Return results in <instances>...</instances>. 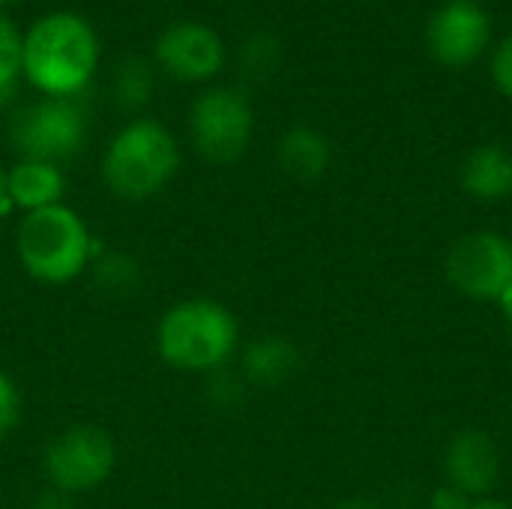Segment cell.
Segmentation results:
<instances>
[{
  "mask_svg": "<svg viewBox=\"0 0 512 509\" xmlns=\"http://www.w3.org/2000/svg\"><path fill=\"white\" fill-rule=\"evenodd\" d=\"M102 57L96 27L69 9L45 12L21 33V75L42 96H84Z\"/></svg>",
  "mask_w": 512,
  "mask_h": 509,
  "instance_id": "6da1fadb",
  "label": "cell"
},
{
  "mask_svg": "<svg viewBox=\"0 0 512 509\" xmlns=\"http://www.w3.org/2000/svg\"><path fill=\"white\" fill-rule=\"evenodd\" d=\"M237 348V315L219 300H183L171 306L156 327V351L162 363L177 372H219Z\"/></svg>",
  "mask_w": 512,
  "mask_h": 509,
  "instance_id": "7a4b0ae2",
  "label": "cell"
},
{
  "mask_svg": "<svg viewBox=\"0 0 512 509\" xmlns=\"http://www.w3.org/2000/svg\"><path fill=\"white\" fill-rule=\"evenodd\" d=\"M180 168L177 138L153 117L129 120L105 147L102 180L123 201L159 195Z\"/></svg>",
  "mask_w": 512,
  "mask_h": 509,
  "instance_id": "3957f363",
  "label": "cell"
},
{
  "mask_svg": "<svg viewBox=\"0 0 512 509\" xmlns=\"http://www.w3.org/2000/svg\"><path fill=\"white\" fill-rule=\"evenodd\" d=\"M15 252L30 279L42 285H66L87 270L93 237L72 207L54 204L24 213L15 231Z\"/></svg>",
  "mask_w": 512,
  "mask_h": 509,
  "instance_id": "277c9868",
  "label": "cell"
},
{
  "mask_svg": "<svg viewBox=\"0 0 512 509\" xmlns=\"http://www.w3.org/2000/svg\"><path fill=\"white\" fill-rule=\"evenodd\" d=\"M90 114L84 96H42L18 108L9 120V141L21 159L60 165L84 150Z\"/></svg>",
  "mask_w": 512,
  "mask_h": 509,
  "instance_id": "5b68a950",
  "label": "cell"
},
{
  "mask_svg": "<svg viewBox=\"0 0 512 509\" xmlns=\"http://www.w3.org/2000/svg\"><path fill=\"white\" fill-rule=\"evenodd\" d=\"M255 114L243 90L207 87L189 108V132L195 150L213 165L237 162L252 141Z\"/></svg>",
  "mask_w": 512,
  "mask_h": 509,
  "instance_id": "8992f818",
  "label": "cell"
},
{
  "mask_svg": "<svg viewBox=\"0 0 512 509\" xmlns=\"http://www.w3.org/2000/svg\"><path fill=\"white\" fill-rule=\"evenodd\" d=\"M117 465V444L99 426H72L60 432L42 456L45 477L63 495L99 489Z\"/></svg>",
  "mask_w": 512,
  "mask_h": 509,
  "instance_id": "52a82bcc",
  "label": "cell"
},
{
  "mask_svg": "<svg viewBox=\"0 0 512 509\" xmlns=\"http://www.w3.org/2000/svg\"><path fill=\"white\" fill-rule=\"evenodd\" d=\"M450 285L480 303H498L512 288V240L501 231H471L447 255Z\"/></svg>",
  "mask_w": 512,
  "mask_h": 509,
  "instance_id": "ba28073f",
  "label": "cell"
},
{
  "mask_svg": "<svg viewBox=\"0 0 512 509\" xmlns=\"http://www.w3.org/2000/svg\"><path fill=\"white\" fill-rule=\"evenodd\" d=\"M492 18L477 0H447L426 24V48L447 69L477 63L492 45Z\"/></svg>",
  "mask_w": 512,
  "mask_h": 509,
  "instance_id": "9c48e42d",
  "label": "cell"
},
{
  "mask_svg": "<svg viewBox=\"0 0 512 509\" xmlns=\"http://www.w3.org/2000/svg\"><path fill=\"white\" fill-rule=\"evenodd\" d=\"M228 51L222 36L201 21L168 24L153 45V66H159L174 81L204 84L225 69Z\"/></svg>",
  "mask_w": 512,
  "mask_h": 509,
  "instance_id": "30bf717a",
  "label": "cell"
},
{
  "mask_svg": "<svg viewBox=\"0 0 512 509\" xmlns=\"http://www.w3.org/2000/svg\"><path fill=\"white\" fill-rule=\"evenodd\" d=\"M447 483L471 498H486L501 480V450L483 429H462L444 453Z\"/></svg>",
  "mask_w": 512,
  "mask_h": 509,
  "instance_id": "8fae6325",
  "label": "cell"
},
{
  "mask_svg": "<svg viewBox=\"0 0 512 509\" xmlns=\"http://www.w3.org/2000/svg\"><path fill=\"white\" fill-rule=\"evenodd\" d=\"M459 183L474 201H507L512 198V153L501 144L474 147L459 168Z\"/></svg>",
  "mask_w": 512,
  "mask_h": 509,
  "instance_id": "7c38bea8",
  "label": "cell"
},
{
  "mask_svg": "<svg viewBox=\"0 0 512 509\" xmlns=\"http://www.w3.org/2000/svg\"><path fill=\"white\" fill-rule=\"evenodd\" d=\"M63 192H66V177H63L60 165L36 162V159H18L6 171L9 204L21 207L24 213L63 204Z\"/></svg>",
  "mask_w": 512,
  "mask_h": 509,
  "instance_id": "4fadbf2b",
  "label": "cell"
},
{
  "mask_svg": "<svg viewBox=\"0 0 512 509\" xmlns=\"http://www.w3.org/2000/svg\"><path fill=\"white\" fill-rule=\"evenodd\" d=\"M276 159L288 177L309 183V180H318L330 171L333 147H330L324 132L300 123V126H291L282 132V138L276 144Z\"/></svg>",
  "mask_w": 512,
  "mask_h": 509,
  "instance_id": "5bb4252c",
  "label": "cell"
},
{
  "mask_svg": "<svg viewBox=\"0 0 512 509\" xmlns=\"http://www.w3.org/2000/svg\"><path fill=\"white\" fill-rule=\"evenodd\" d=\"M300 369V351L285 336H258L243 348V378L255 387H282Z\"/></svg>",
  "mask_w": 512,
  "mask_h": 509,
  "instance_id": "9a60e30c",
  "label": "cell"
},
{
  "mask_svg": "<svg viewBox=\"0 0 512 509\" xmlns=\"http://www.w3.org/2000/svg\"><path fill=\"white\" fill-rule=\"evenodd\" d=\"M153 90H156L153 60H147L141 54H126L114 63L111 78H108V96L120 111H126V114L141 111L153 99Z\"/></svg>",
  "mask_w": 512,
  "mask_h": 509,
  "instance_id": "2e32d148",
  "label": "cell"
},
{
  "mask_svg": "<svg viewBox=\"0 0 512 509\" xmlns=\"http://www.w3.org/2000/svg\"><path fill=\"white\" fill-rule=\"evenodd\" d=\"M279 60H282V45L273 33L264 30L243 36L237 48V69L249 81H267L279 69Z\"/></svg>",
  "mask_w": 512,
  "mask_h": 509,
  "instance_id": "e0dca14e",
  "label": "cell"
},
{
  "mask_svg": "<svg viewBox=\"0 0 512 509\" xmlns=\"http://www.w3.org/2000/svg\"><path fill=\"white\" fill-rule=\"evenodd\" d=\"M93 282L99 285L102 294L108 297H129L135 294V288L141 285V267L135 258L120 255V252H108L96 261L93 267Z\"/></svg>",
  "mask_w": 512,
  "mask_h": 509,
  "instance_id": "ac0fdd59",
  "label": "cell"
},
{
  "mask_svg": "<svg viewBox=\"0 0 512 509\" xmlns=\"http://www.w3.org/2000/svg\"><path fill=\"white\" fill-rule=\"evenodd\" d=\"M21 78V33L6 15H0V111L12 102Z\"/></svg>",
  "mask_w": 512,
  "mask_h": 509,
  "instance_id": "d6986e66",
  "label": "cell"
},
{
  "mask_svg": "<svg viewBox=\"0 0 512 509\" xmlns=\"http://www.w3.org/2000/svg\"><path fill=\"white\" fill-rule=\"evenodd\" d=\"M21 414H24L21 387H18V381L6 369H0V441L9 438L18 429Z\"/></svg>",
  "mask_w": 512,
  "mask_h": 509,
  "instance_id": "ffe728a7",
  "label": "cell"
},
{
  "mask_svg": "<svg viewBox=\"0 0 512 509\" xmlns=\"http://www.w3.org/2000/svg\"><path fill=\"white\" fill-rule=\"evenodd\" d=\"M489 75H492V84L498 87V93L512 99V33H507L495 45L492 63H489Z\"/></svg>",
  "mask_w": 512,
  "mask_h": 509,
  "instance_id": "44dd1931",
  "label": "cell"
},
{
  "mask_svg": "<svg viewBox=\"0 0 512 509\" xmlns=\"http://www.w3.org/2000/svg\"><path fill=\"white\" fill-rule=\"evenodd\" d=\"M213 381H210V399L219 405V408H228V405H237L243 399V381L246 378H237V375H228V372H210Z\"/></svg>",
  "mask_w": 512,
  "mask_h": 509,
  "instance_id": "7402d4cb",
  "label": "cell"
},
{
  "mask_svg": "<svg viewBox=\"0 0 512 509\" xmlns=\"http://www.w3.org/2000/svg\"><path fill=\"white\" fill-rule=\"evenodd\" d=\"M471 507H474V498H471V495H465L462 489L450 486V483L438 486V489L432 492V498H429V509H471Z\"/></svg>",
  "mask_w": 512,
  "mask_h": 509,
  "instance_id": "603a6c76",
  "label": "cell"
},
{
  "mask_svg": "<svg viewBox=\"0 0 512 509\" xmlns=\"http://www.w3.org/2000/svg\"><path fill=\"white\" fill-rule=\"evenodd\" d=\"M69 504H66V495L63 492H51V495H42L39 501H36V509H66Z\"/></svg>",
  "mask_w": 512,
  "mask_h": 509,
  "instance_id": "cb8c5ba5",
  "label": "cell"
},
{
  "mask_svg": "<svg viewBox=\"0 0 512 509\" xmlns=\"http://www.w3.org/2000/svg\"><path fill=\"white\" fill-rule=\"evenodd\" d=\"M333 509H384V507H381V504H375V501H366V498H351V501L336 504Z\"/></svg>",
  "mask_w": 512,
  "mask_h": 509,
  "instance_id": "d4e9b609",
  "label": "cell"
},
{
  "mask_svg": "<svg viewBox=\"0 0 512 509\" xmlns=\"http://www.w3.org/2000/svg\"><path fill=\"white\" fill-rule=\"evenodd\" d=\"M6 207H12V204H9V195H6V168L0 165V213H3Z\"/></svg>",
  "mask_w": 512,
  "mask_h": 509,
  "instance_id": "484cf974",
  "label": "cell"
},
{
  "mask_svg": "<svg viewBox=\"0 0 512 509\" xmlns=\"http://www.w3.org/2000/svg\"><path fill=\"white\" fill-rule=\"evenodd\" d=\"M471 509H512L510 504H504V501H492V498H483V501H474V507Z\"/></svg>",
  "mask_w": 512,
  "mask_h": 509,
  "instance_id": "4316f807",
  "label": "cell"
},
{
  "mask_svg": "<svg viewBox=\"0 0 512 509\" xmlns=\"http://www.w3.org/2000/svg\"><path fill=\"white\" fill-rule=\"evenodd\" d=\"M498 306L504 309V315H507V321H510V327H512V288L498 300Z\"/></svg>",
  "mask_w": 512,
  "mask_h": 509,
  "instance_id": "83f0119b",
  "label": "cell"
},
{
  "mask_svg": "<svg viewBox=\"0 0 512 509\" xmlns=\"http://www.w3.org/2000/svg\"><path fill=\"white\" fill-rule=\"evenodd\" d=\"M9 3H15V0H0V6H9Z\"/></svg>",
  "mask_w": 512,
  "mask_h": 509,
  "instance_id": "f1b7e54d",
  "label": "cell"
}]
</instances>
